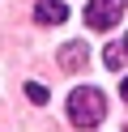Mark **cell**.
Returning <instances> with one entry per match:
<instances>
[{"label":"cell","mask_w":128,"mask_h":132,"mask_svg":"<svg viewBox=\"0 0 128 132\" xmlns=\"http://www.w3.org/2000/svg\"><path fill=\"white\" fill-rule=\"evenodd\" d=\"M124 55H128V51H119V47H107V51H102V64H107V68H119V64H124Z\"/></svg>","instance_id":"cell-5"},{"label":"cell","mask_w":128,"mask_h":132,"mask_svg":"<svg viewBox=\"0 0 128 132\" xmlns=\"http://www.w3.org/2000/svg\"><path fill=\"white\" fill-rule=\"evenodd\" d=\"M124 17V0H90L85 4V26L90 30H111Z\"/></svg>","instance_id":"cell-2"},{"label":"cell","mask_w":128,"mask_h":132,"mask_svg":"<svg viewBox=\"0 0 128 132\" xmlns=\"http://www.w3.org/2000/svg\"><path fill=\"white\" fill-rule=\"evenodd\" d=\"M124 51H128V38H124Z\"/></svg>","instance_id":"cell-8"},{"label":"cell","mask_w":128,"mask_h":132,"mask_svg":"<svg viewBox=\"0 0 128 132\" xmlns=\"http://www.w3.org/2000/svg\"><path fill=\"white\" fill-rule=\"evenodd\" d=\"M34 17H39L43 26H60V21L68 17V9H64V0H39V4H34Z\"/></svg>","instance_id":"cell-3"},{"label":"cell","mask_w":128,"mask_h":132,"mask_svg":"<svg viewBox=\"0 0 128 132\" xmlns=\"http://www.w3.org/2000/svg\"><path fill=\"white\" fill-rule=\"evenodd\" d=\"M102 115H107V98H102V89L77 85L73 94H68V119H73L77 128H94Z\"/></svg>","instance_id":"cell-1"},{"label":"cell","mask_w":128,"mask_h":132,"mask_svg":"<svg viewBox=\"0 0 128 132\" xmlns=\"http://www.w3.org/2000/svg\"><path fill=\"white\" fill-rule=\"evenodd\" d=\"M26 98H30V102H47V85L30 81V85H26Z\"/></svg>","instance_id":"cell-6"},{"label":"cell","mask_w":128,"mask_h":132,"mask_svg":"<svg viewBox=\"0 0 128 132\" xmlns=\"http://www.w3.org/2000/svg\"><path fill=\"white\" fill-rule=\"evenodd\" d=\"M60 64H64V68H81V64H85V43H64Z\"/></svg>","instance_id":"cell-4"},{"label":"cell","mask_w":128,"mask_h":132,"mask_svg":"<svg viewBox=\"0 0 128 132\" xmlns=\"http://www.w3.org/2000/svg\"><path fill=\"white\" fill-rule=\"evenodd\" d=\"M124 98H128V77H124Z\"/></svg>","instance_id":"cell-7"}]
</instances>
